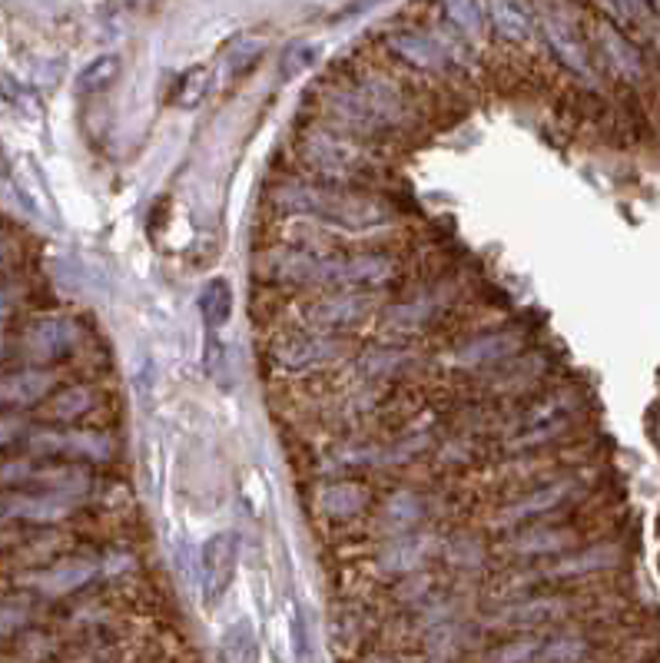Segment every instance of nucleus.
<instances>
[{
	"label": "nucleus",
	"mask_w": 660,
	"mask_h": 663,
	"mask_svg": "<svg viewBox=\"0 0 660 663\" xmlns=\"http://www.w3.org/2000/svg\"><path fill=\"white\" fill-rule=\"evenodd\" d=\"M594 521V514L584 508L574 518H561V521H541V524H524L518 531H508L501 538L491 541V554L494 561H508V567H528V564H541L551 557H561L588 541H598L594 534H588V524Z\"/></svg>",
	"instance_id": "5"
},
{
	"label": "nucleus",
	"mask_w": 660,
	"mask_h": 663,
	"mask_svg": "<svg viewBox=\"0 0 660 663\" xmlns=\"http://www.w3.org/2000/svg\"><path fill=\"white\" fill-rule=\"evenodd\" d=\"M103 405V389L93 385V382H70V385H60L43 405V419L47 425L53 429H73L77 422L90 419L93 412H100Z\"/></svg>",
	"instance_id": "16"
},
{
	"label": "nucleus",
	"mask_w": 660,
	"mask_h": 663,
	"mask_svg": "<svg viewBox=\"0 0 660 663\" xmlns=\"http://www.w3.org/2000/svg\"><path fill=\"white\" fill-rule=\"evenodd\" d=\"M0 97L7 100L10 110H17V113H23V117H37V113H40L37 93H33L23 80H17L13 73H3V77H0Z\"/></svg>",
	"instance_id": "30"
},
{
	"label": "nucleus",
	"mask_w": 660,
	"mask_h": 663,
	"mask_svg": "<svg viewBox=\"0 0 660 663\" xmlns=\"http://www.w3.org/2000/svg\"><path fill=\"white\" fill-rule=\"evenodd\" d=\"M17 302H20V292L10 282H0V322L17 309Z\"/></svg>",
	"instance_id": "33"
},
{
	"label": "nucleus",
	"mask_w": 660,
	"mask_h": 663,
	"mask_svg": "<svg viewBox=\"0 0 660 663\" xmlns=\"http://www.w3.org/2000/svg\"><path fill=\"white\" fill-rule=\"evenodd\" d=\"M441 561L448 564L454 581H478V574H484V567L494 561V554L481 531L454 528L451 534H444Z\"/></svg>",
	"instance_id": "17"
},
{
	"label": "nucleus",
	"mask_w": 660,
	"mask_h": 663,
	"mask_svg": "<svg viewBox=\"0 0 660 663\" xmlns=\"http://www.w3.org/2000/svg\"><path fill=\"white\" fill-rule=\"evenodd\" d=\"M581 7H538V27H541V43L554 57V63L578 77L584 87H598L601 70L594 63V50L588 40V23L578 20Z\"/></svg>",
	"instance_id": "7"
},
{
	"label": "nucleus",
	"mask_w": 660,
	"mask_h": 663,
	"mask_svg": "<svg viewBox=\"0 0 660 663\" xmlns=\"http://www.w3.org/2000/svg\"><path fill=\"white\" fill-rule=\"evenodd\" d=\"M220 663H259V641L249 621H236L222 631Z\"/></svg>",
	"instance_id": "24"
},
{
	"label": "nucleus",
	"mask_w": 660,
	"mask_h": 663,
	"mask_svg": "<svg viewBox=\"0 0 660 663\" xmlns=\"http://www.w3.org/2000/svg\"><path fill=\"white\" fill-rule=\"evenodd\" d=\"M588 23V40L594 50V63L604 77L618 80L628 93H638L651 83L654 77V60L644 53L641 43H634L624 30H618L598 7L591 10Z\"/></svg>",
	"instance_id": "8"
},
{
	"label": "nucleus",
	"mask_w": 660,
	"mask_h": 663,
	"mask_svg": "<svg viewBox=\"0 0 660 663\" xmlns=\"http://www.w3.org/2000/svg\"><path fill=\"white\" fill-rule=\"evenodd\" d=\"M439 17L474 50L491 37V10L488 3H444L436 7Z\"/></svg>",
	"instance_id": "19"
},
{
	"label": "nucleus",
	"mask_w": 660,
	"mask_h": 663,
	"mask_svg": "<svg viewBox=\"0 0 660 663\" xmlns=\"http://www.w3.org/2000/svg\"><path fill=\"white\" fill-rule=\"evenodd\" d=\"M376 488L369 478H322L312 491V511L326 524H356L376 508Z\"/></svg>",
	"instance_id": "13"
},
{
	"label": "nucleus",
	"mask_w": 660,
	"mask_h": 663,
	"mask_svg": "<svg viewBox=\"0 0 660 663\" xmlns=\"http://www.w3.org/2000/svg\"><path fill=\"white\" fill-rule=\"evenodd\" d=\"M83 345V329L70 315H40L33 319L20 342L17 352L30 362V369H50L63 359H70Z\"/></svg>",
	"instance_id": "12"
},
{
	"label": "nucleus",
	"mask_w": 660,
	"mask_h": 663,
	"mask_svg": "<svg viewBox=\"0 0 660 663\" xmlns=\"http://www.w3.org/2000/svg\"><path fill=\"white\" fill-rule=\"evenodd\" d=\"M262 53H266V40L262 37H242V40H236L229 47V53H226V77L229 80L249 77L252 67L262 60Z\"/></svg>",
	"instance_id": "27"
},
{
	"label": "nucleus",
	"mask_w": 660,
	"mask_h": 663,
	"mask_svg": "<svg viewBox=\"0 0 660 663\" xmlns=\"http://www.w3.org/2000/svg\"><path fill=\"white\" fill-rule=\"evenodd\" d=\"M292 637H296V654H299V661L309 663V631H306L302 611H296V617H292Z\"/></svg>",
	"instance_id": "32"
},
{
	"label": "nucleus",
	"mask_w": 660,
	"mask_h": 663,
	"mask_svg": "<svg viewBox=\"0 0 660 663\" xmlns=\"http://www.w3.org/2000/svg\"><path fill=\"white\" fill-rule=\"evenodd\" d=\"M601 484V468L584 464L561 471L548 481H538L524 491H514L498 501V508L488 514V528L501 538L508 531H518L524 524H541V521H561L581 514L594 491Z\"/></svg>",
	"instance_id": "2"
},
{
	"label": "nucleus",
	"mask_w": 660,
	"mask_h": 663,
	"mask_svg": "<svg viewBox=\"0 0 660 663\" xmlns=\"http://www.w3.org/2000/svg\"><path fill=\"white\" fill-rule=\"evenodd\" d=\"M97 581H100V557H87V554H67L40 571L20 574V587H27L30 594L43 597V601L73 597V594L93 587Z\"/></svg>",
	"instance_id": "14"
},
{
	"label": "nucleus",
	"mask_w": 660,
	"mask_h": 663,
	"mask_svg": "<svg viewBox=\"0 0 660 663\" xmlns=\"http://www.w3.org/2000/svg\"><path fill=\"white\" fill-rule=\"evenodd\" d=\"M292 160H296V173L319 180V183L349 187V190H382V180L389 177V163H386L382 150H376L316 117L296 130Z\"/></svg>",
	"instance_id": "1"
},
{
	"label": "nucleus",
	"mask_w": 660,
	"mask_h": 663,
	"mask_svg": "<svg viewBox=\"0 0 660 663\" xmlns=\"http://www.w3.org/2000/svg\"><path fill=\"white\" fill-rule=\"evenodd\" d=\"M60 651V641L47 631H23L13 644H10V657L7 663H50Z\"/></svg>",
	"instance_id": "26"
},
{
	"label": "nucleus",
	"mask_w": 660,
	"mask_h": 663,
	"mask_svg": "<svg viewBox=\"0 0 660 663\" xmlns=\"http://www.w3.org/2000/svg\"><path fill=\"white\" fill-rule=\"evenodd\" d=\"M528 339H531V329L518 325V322L471 329L461 339L444 342L439 355H432V365L448 372V375H464V379L478 382L481 375H488L498 365L521 355L528 349Z\"/></svg>",
	"instance_id": "4"
},
{
	"label": "nucleus",
	"mask_w": 660,
	"mask_h": 663,
	"mask_svg": "<svg viewBox=\"0 0 660 663\" xmlns=\"http://www.w3.org/2000/svg\"><path fill=\"white\" fill-rule=\"evenodd\" d=\"M33 432L30 422H23L20 415L13 412H0V448H17V444H27Z\"/></svg>",
	"instance_id": "31"
},
{
	"label": "nucleus",
	"mask_w": 660,
	"mask_h": 663,
	"mask_svg": "<svg viewBox=\"0 0 660 663\" xmlns=\"http://www.w3.org/2000/svg\"><path fill=\"white\" fill-rule=\"evenodd\" d=\"M319 50H322V47H319L316 40H292V43L282 50V57H279V73H282L286 80L302 77L306 70H312V67H316Z\"/></svg>",
	"instance_id": "29"
},
{
	"label": "nucleus",
	"mask_w": 660,
	"mask_h": 663,
	"mask_svg": "<svg viewBox=\"0 0 660 663\" xmlns=\"http://www.w3.org/2000/svg\"><path fill=\"white\" fill-rule=\"evenodd\" d=\"M10 255H13V245H10V239H3V235H0V269L10 262Z\"/></svg>",
	"instance_id": "36"
},
{
	"label": "nucleus",
	"mask_w": 660,
	"mask_h": 663,
	"mask_svg": "<svg viewBox=\"0 0 660 663\" xmlns=\"http://www.w3.org/2000/svg\"><path fill=\"white\" fill-rule=\"evenodd\" d=\"M210 87H213V67L210 63H193L190 70H183L177 77L170 103L177 110H197L210 97Z\"/></svg>",
	"instance_id": "21"
},
{
	"label": "nucleus",
	"mask_w": 660,
	"mask_h": 663,
	"mask_svg": "<svg viewBox=\"0 0 660 663\" xmlns=\"http://www.w3.org/2000/svg\"><path fill=\"white\" fill-rule=\"evenodd\" d=\"M239 567V541L232 531H217L200 548V574H203V601L207 607H217L226 591L236 581Z\"/></svg>",
	"instance_id": "15"
},
{
	"label": "nucleus",
	"mask_w": 660,
	"mask_h": 663,
	"mask_svg": "<svg viewBox=\"0 0 660 663\" xmlns=\"http://www.w3.org/2000/svg\"><path fill=\"white\" fill-rule=\"evenodd\" d=\"M20 541H23V534H20V531H13V528H0V554H13V551L20 548Z\"/></svg>",
	"instance_id": "34"
},
{
	"label": "nucleus",
	"mask_w": 660,
	"mask_h": 663,
	"mask_svg": "<svg viewBox=\"0 0 660 663\" xmlns=\"http://www.w3.org/2000/svg\"><path fill=\"white\" fill-rule=\"evenodd\" d=\"M484 439H474V435H468V432H444L439 435V442H436V451H432V461H436V468L441 471H454V474H468V471H474L481 461H484Z\"/></svg>",
	"instance_id": "18"
},
{
	"label": "nucleus",
	"mask_w": 660,
	"mask_h": 663,
	"mask_svg": "<svg viewBox=\"0 0 660 663\" xmlns=\"http://www.w3.org/2000/svg\"><path fill=\"white\" fill-rule=\"evenodd\" d=\"M0 177H7V180L13 177V173H10V160H7V147H3V137H0Z\"/></svg>",
	"instance_id": "35"
},
{
	"label": "nucleus",
	"mask_w": 660,
	"mask_h": 663,
	"mask_svg": "<svg viewBox=\"0 0 660 663\" xmlns=\"http://www.w3.org/2000/svg\"><path fill=\"white\" fill-rule=\"evenodd\" d=\"M356 375H362L366 382L396 389L399 382H412L419 379L426 369H432V355H426L419 345H399V342H366L352 362Z\"/></svg>",
	"instance_id": "11"
},
{
	"label": "nucleus",
	"mask_w": 660,
	"mask_h": 663,
	"mask_svg": "<svg viewBox=\"0 0 660 663\" xmlns=\"http://www.w3.org/2000/svg\"><path fill=\"white\" fill-rule=\"evenodd\" d=\"M451 511H454V501H448L439 488L396 484L376 501L369 524H372V538L379 541V538H396V534H409L422 528H441Z\"/></svg>",
	"instance_id": "6"
},
{
	"label": "nucleus",
	"mask_w": 660,
	"mask_h": 663,
	"mask_svg": "<svg viewBox=\"0 0 660 663\" xmlns=\"http://www.w3.org/2000/svg\"><path fill=\"white\" fill-rule=\"evenodd\" d=\"M591 651H594L591 631L571 624V627H561V631H548V634H544L538 663H588Z\"/></svg>",
	"instance_id": "20"
},
{
	"label": "nucleus",
	"mask_w": 660,
	"mask_h": 663,
	"mask_svg": "<svg viewBox=\"0 0 660 663\" xmlns=\"http://www.w3.org/2000/svg\"><path fill=\"white\" fill-rule=\"evenodd\" d=\"M356 335H332L312 329H276L266 339L262 365L282 385H306L349 369L359 355Z\"/></svg>",
	"instance_id": "3"
},
{
	"label": "nucleus",
	"mask_w": 660,
	"mask_h": 663,
	"mask_svg": "<svg viewBox=\"0 0 660 663\" xmlns=\"http://www.w3.org/2000/svg\"><path fill=\"white\" fill-rule=\"evenodd\" d=\"M23 448L33 454L73 461V464H100L117 458V439L103 429H53V425H33Z\"/></svg>",
	"instance_id": "10"
},
{
	"label": "nucleus",
	"mask_w": 660,
	"mask_h": 663,
	"mask_svg": "<svg viewBox=\"0 0 660 663\" xmlns=\"http://www.w3.org/2000/svg\"><path fill=\"white\" fill-rule=\"evenodd\" d=\"M123 73V60L117 53H100L97 60H90L80 73H77V93L83 97H97L107 93Z\"/></svg>",
	"instance_id": "23"
},
{
	"label": "nucleus",
	"mask_w": 660,
	"mask_h": 663,
	"mask_svg": "<svg viewBox=\"0 0 660 663\" xmlns=\"http://www.w3.org/2000/svg\"><path fill=\"white\" fill-rule=\"evenodd\" d=\"M232 305H236V299H232V289H229L226 279L217 275V279H210L203 285V292H200V312H203V322H207L210 332H220L222 325L232 319Z\"/></svg>",
	"instance_id": "25"
},
{
	"label": "nucleus",
	"mask_w": 660,
	"mask_h": 663,
	"mask_svg": "<svg viewBox=\"0 0 660 663\" xmlns=\"http://www.w3.org/2000/svg\"><path fill=\"white\" fill-rule=\"evenodd\" d=\"M548 634V631H544ZM544 634H514V637H501L494 641L484 654L481 663H538Z\"/></svg>",
	"instance_id": "22"
},
{
	"label": "nucleus",
	"mask_w": 660,
	"mask_h": 663,
	"mask_svg": "<svg viewBox=\"0 0 660 663\" xmlns=\"http://www.w3.org/2000/svg\"><path fill=\"white\" fill-rule=\"evenodd\" d=\"M441 551H444V534L439 528L379 538L372 548V571L382 584H396L412 574L432 571L441 561Z\"/></svg>",
	"instance_id": "9"
},
{
	"label": "nucleus",
	"mask_w": 660,
	"mask_h": 663,
	"mask_svg": "<svg viewBox=\"0 0 660 663\" xmlns=\"http://www.w3.org/2000/svg\"><path fill=\"white\" fill-rule=\"evenodd\" d=\"M33 624V604L27 597H10L0 601V644H13L23 631H30Z\"/></svg>",
	"instance_id": "28"
}]
</instances>
